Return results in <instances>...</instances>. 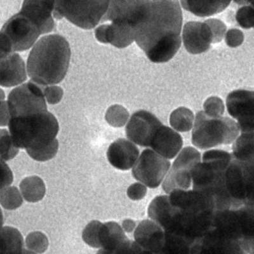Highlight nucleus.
Listing matches in <instances>:
<instances>
[{
	"label": "nucleus",
	"instance_id": "09e8293b",
	"mask_svg": "<svg viewBox=\"0 0 254 254\" xmlns=\"http://www.w3.org/2000/svg\"><path fill=\"white\" fill-rule=\"evenodd\" d=\"M96 254H113L112 252L107 250H104L103 249H100V250L97 252Z\"/></svg>",
	"mask_w": 254,
	"mask_h": 254
},
{
	"label": "nucleus",
	"instance_id": "de8ad7c7",
	"mask_svg": "<svg viewBox=\"0 0 254 254\" xmlns=\"http://www.w3.org/2000/svg\"><path fill=\"white\" fill-rule=\"evenodd\" d=\"M3 227V215L1 208H0V230Z\"/></svg>",
	"mask_w": 254,
	"mask_h": 254
},
{
	"label": "nucleus",
	"instance_id": "9b49d317",
	"mask_svg": "<svg viewBox=\"0 0 254 254\" xmlns=\"http://www.w3.org/2000/svg\"><path fill=\"white\" fill-rule=\"evenodd\" d=\"M6 102L10 117H26L48 111L44 92L31 81L13 88Z\"/></svg>",
	"mask_w": 254,
	"mask_h": 254
},
{
	"label": "nucleus",
	"instance_id": "2f4dec72",
	"mask_svg": "<svg viewBox=\"0 0 254 254\" xmlns=\"http://www.w3.org/2000/svg\"><path fill=\"white\" fill-rule=\"evenodd\" d=\"M19 152V149L13 144L9 131L0 128V157L7 162L14 158Z\"/></svg>",
	"mask_w": 254,
	"mask_h": 254
},
{
	"label": "nucleus",
	"instance_id": "a878e982",
	"mask_svg": "<svg viewBox=\"0 0 254 254\" xmlns=\"http://www.w3.org/2000/svg\"><path fill=\"white\" fill-rule=\"evenodd\" d=\"M22 198L29 203H37L44 198L46 187L44 181L36 176L27 177L19 185Z\"/></svg>",
	"mask_w": 254,
	"mask_h": 254
},
{
	"label": "nucleus",
	"instance_id": "4468645a",
	"mask_svg": "<svg viewBox=\"0 0 254 254\" xmlns=\"http://www.w3.org/2000/svg\"><path fill=\"white\" fill-rule=\"evenodd\" d=\"M226 106L229 114L237 120L242 133L254 131V91L237 90L231 92L227 97Z\"/></svg>",
	"mask_w": 254,
	"mask_h": 254
},
{
	"label": "nucleus",
	"instance_id": "4c0bfd02",
	"mask_svg": "<svg viewBox=\"0 0 254 254\" xmlns=\"http://www.w3.org/2000/svg\"><path fill=\"white\" fill-rule=\"evenodd\" d=\"M205 23L209 27L212 35V44H217L221 42L225 36L227 27L221 20L209 19L206 20Z\"/></svg>",
	"mask_w": 254,
	"mask_h": 254
},
{
	"label": "nucleus",
	"instance_id": "f257e3e1",
	"mask_svg": "<svg viewBox=\"0 0 254 254\" xmlns=\"http://www.w3.org/2000/svg\"><path fill=\"white\" fill-rule=\"evenodd\" d=\"M119 17L133 28L136 44L151 62H168L180 49L183 15L179 1H124Z\"/></svg>",
	"mask_w": 254,
	"mask_h": 254
},
{
	"label": "nucleus",
	"instance_id": "9d476101",
	"mask_svg": "<svg viewBox=\"0 0 254 254\" xmlns=\"http://www.w3.org/2000/svg\"><path fill=\"white\" fill-rule=\"evenodd\" d=\"M201 154L191 146L185 147L163 181L162 188L169 194L175 190H188L192 183V172L200 163Z\"/></svg>",
	"mask_w": 254,
	"mask_h": 254
},
{
	"label": "nucleus",
	"instance_id": "5701e85b",
	"mask_svg": "<svg viewBox=\"0 0 254 254\" xmlns=\"http://www.w3.org/2000/svg\"><path fill=\"white\" fill-rule=\"evenodd\" d=\"M127 239L126 233L117 222L110 221L102 224L99 235L101 249L113 251Z\"/></svg>",
	"mask_w": 254,
	"mask_h": 254
},
{
	"label": "nucleus",
	"instance_id": "f03ea898",
	"mask_svg": "<svg viewBox=\"0 0 254 254\" xmlns=\"http://www.w3.org/2000/svg\"><path fill=\"white\" fill-rule=\"evenodd\" d=\"M149 204V218L165 232L196 244L210 231L215 212L214 199L196 190H175Z\"/></svg>",
	"mask_w": 254,
	"mask_h": 254
},
{
	"label": "nucleus",
	"instance_id": "412c9836",
	"mask_svg": "<svg viewBox=\"0 0 254 254\" xmlns=\"http://www.w3.org/2000/svg\"><path fill=\"white\" fill-rule=\"evenodd\" d=\"M27 79L26 65L19 54L13 53L0 60V86L12 87Z\"/></svg>",
	"mask_w": 254,
	"mask_h": 254
},
{
	"label": "nucleus",
	"instance_id": "c756f323",
	"mask_svg": "<svg viewBox=\"0 0 254 254\" xmlns=\"http://www.w3.org/2000/svg\"><path fill=\"white\" fill-rule=\"evenodd\" d=\"M23 203V198L17 187H9L0 192V205L4 209H17Z\"/></svg>",
	"mask_w": 254,
	"mask_h": 254
},
{
	"label": "nucleus",
	"instance_id": "c85d7f7f",
	"mask_svg": "<svg viewBox=\"0 0 254 254\" xmlns=\"http://www.w3.org/2000/svg\"><path fill=\"white\" fill-rule=\"evenodd\" d=\"M194 121L193 113L190 109L180 107L172 111L170 124L175 130L187 132L191 130Z\"/></svg>",
	"mask_w": 254,
	"mask_h": 254
},
{
	"label": "nucleus",
	"instance_id": "7ed1b4c3",
	"mask_svg": "<svg viewBox=\"0 0 254 254\" xmlns=\"http://www.w3.org/2000/svg\"><path fill=\"white\" fill-rule=\"evenodd\" d=\"M70 58L71 49L64 37L57 34L43 36L29 54L27 73L36 85H56L66 75Z\"/></svg>",
	"mask_w": 254,
	"mask_h": 254
},
{
	"label": "nucleus",
	"instance_id": "6e6552de",
	"mask_svg": "<svg viewBox=\"0 0 254 254\" xmlns=\"http://www.w3.org/2000/svg\"><path fill=\"white\" fill-rule=\"evenodd\" d=\"M194 122L191 140L199 149L232 144L239 135V127L230 118H212L200 111L196 113Z\"/></svg>",
	"mask_w": 254,
	"mask_h": 254
},
{
	"label": "nucleus",
	"instance_id": "b1692460",
	"mask_svg": "<svg viewBox=\"0 0 254 254\" xmlns=\"http://www.w3.org/2000/svg\"><path fill=\"white\" fill-rule=\"evenodd\" d=\"M24 238L13 227L4 226L0 230V254H22Z\"/></svg>",
	"mask_w": 254,
	"mask_h": 254
},
{
	"label": "nucleus",
	"instance_id": "a18cd8bd",
	"mask_svg": "<svg viewBox=\"0 0 254 254\" xmlns=\"http://www.w3.org/2000/svg\"><path fill=\"white\" fill-rule=\"evenodd\" d=\"M10 119V114L7 102L2 101L0 103V127L7 126Z\"/></svg>",
	"mask_w": 254,
	"mask_h": 254
},
{
	"label": "nucleus",
	"instance_id": "8fccbe9b",
	"mask_svg": "<svg viewBox=\"0 0 254 254\" xmlns=\"http://www.w3.org/2000/svg\"><path fill=\"white\" fill-rule=\"evenodd\" d=\"M4 99H5V94H4L3 90L0 88V103L4 101Z\"/></svg>",
	"mask_w": 254,
	"mask_h": 254
},
{
	"label": "nucleus",
	"instance_id": "f8f14e48",
	"mask_svg": "<svg viewBox=\"0 0 254 254\" xmlns=\"http://www.w3.org/2000/svg\"><path fill=\"white\" fill-rule=\"evenodd\" d=\"M171 163L151 149H144L132 168V176L136 180L155 189L162 183Z\"/></svg>",
	"mask_w": 254,
	"mask_h": 254
},
{
	"label": "nucleus",
	"instance_id": "393cba45",
	"mask_svg": "<svg viewBox=\"0 0 254 254\" xmlns=\"http://www.w3.org/2000/svg\"><path fill=\"white\" fill-rule=\"evenodd\" d=\"M183 7L198 17L209 16L221 13L228 7L229 1H181Z\"/></svg>",
	"mask_w": 254,
	"mask_h": 254
},
{
	"label": "nucleus",
	"instance_id": "4be33fe9",
	"mask_svg": "<svg viewBox=\"0 0 254 254\" xmlns=\"http://www.w3.org/2000/svg\"><path fill=\"white\" fill-rule=\"evenodd\" d=\"M196 254H246L235 240L208 233L197 245Z\"/></svg>",
	"mask_w": 254,
	"mask_h": 254
},
{
	"label": "nucleus",
	"instance_id": "e433bc0d",
	"mask_svg": "<svg viewBox=\"0 0 254 254\" xmlns=\"http://www.w3.org/2000/svg\"><path fill=\"white\" fill-rule=\"evenodd\" d=\"M236 20L244 29L253 28L254 26V9L253 5L242 6L238 9Z\"/></svg>",
	"mask_w": 254,
	"mask_h": 254
},
{
	"label": "nucleus",
	"instance_id": "7c9ffc66",
	"mask_svg": "<svg viewBox=\"0 0 254 254\" xmlns=\"http://www.w3.org/2000/svg\"><path fill=\"white\" fill-rule=\"evenodd\" d=\"M130 117L128 111L123 106L114 104L106 111L105 119L110 126L115 128L126 126Z\"/></svg>",
	"mask_w": 254,
	"mask_h": 254
},
{
	"label": "nucleus",
	"instance_id": "473e14b6",
	"mask_svg": "<svg viewBox=\"0 0 254 254\" xmlns=\"http://www.w3.org/2000/svg\"><path fill=\"white\" fill-rule=\"evenodd\" d=\"M25 245L28 250L37 254H42L49 248V242L44 233L40 231H33L27 236Z\"/></svg>",
	"mask_w": 254,
	"mask_h": 254
},
{
	"label": "nucleus",
	"instance_id": "3c124183",
	"mask_svg": "<svg viewBox=\"0 0 254 254\" xmlns=\"http://www.w3.org/2000/svg\"><path fill=\"white\" fill-rule=\"evenodd\" d=\"M22 254H37L33 252L28 250L27 249H24L23 252H22Z\"/></svg>",
	"mask_w": 254,
	"mask_h": 254
},
{
	"label": "nucleus",
	"instance_id": "79ce46f5",
	"mask_svg": "<svg viewBox=\"0 0 254 254\" xmlns=\"http://www.w3.org/2000/svg\"><path fill=\"white\" fill-rule=\"evenodd\" d=\"M147 188L140 183H133L127 189V194L128 198L133 201H139L146 196Z\"/></svg>",
	"mask_w": 254,
	"mask_h": 254
},
{
	"label": "nucleus",
	"instance_id": "0eeeda50",
	"mask_svg": "<svg viewBox=\"0 0 254 254\" xmlns=\"http://www.w3.org/2000/svg\"><path fill=\"white\" fill-rule=\"evenodd\" d=\"M254 163L233 156L224 173V209L254 205Z\"/></svg>",
	"mask_w": 254,
	"mask_h": 254
},
{
	"label": "nucleus",
	"instance_id": "bb28decb",
	"mask_svg": "<svg viewBox=\"0 0 254 254\" xmlns=\"http://www.w3.org/2000/svg\"><path fill=\"white\" fill-rule=\"evenodd\" d=\"M254 131L242 133L233 143L232 155L236 160L254 162Z\"/></svg>",
	"mask_w": 254,
	"mask_h": 254
},
{
	"label": "nucleus",
	"instance_id": "f704fd0d",
	"mask_svg": "<svg viewBox=\"0 0 254 254\" xmlns=\"http://www.w3.org/2000/svg\"><path fill=\"white\" fill-rule=\"evenodd\" d=\"M102 222L94 220L86 226L82 233L83 242L94 249H101L99 242L100 230Z\"/></svg>",
	"mask_w": 254,
	"mask_h": 254
},
{
	"label": "nucleus",
	"instance_id": "c03bdc74",
	"mask_svg": "<svg viewBox=\"0 0 254 254\" xmlns=\"http://www.w3.org/2000/svg\"><path fill=\"white\" fill-rule=\"evenodd\" d=\"M95 36L98 42L102 44H107L110 42V24L101 25L95 29Z\"/></svg>",
	"mask_w": 254,
	"mask_h": 254
},
{
	"label": "nucleus",
	"instance_id": "49530a36",
	"mask_svg": "<svg viewBox=\"0 0 254 254\" xmlns=\"http://www.w3.org/2000/svg\"><path fill=\"white\" fill-rule=\"evenodd\" d=\"M122 228L125 233H130L135 230L136 223L134 221L130 219H125L122 224Z\"/></svg>",
	"mask_w": 254,
	"mask_h": 254
},
{
	"label": "nucleus",
	"instance_id": "2eb2a0df",
	"mask_svg": "<svg viewBox=\"0 0 254 254\" xmlns=\"http://www.w3.org/2000/svg\"><path fill=\"white\" fill-rule=\"evenodd\" d=\"M162 125L156 116L149 111H138L133 113L127 123L126 135L133 144L149 147L154 135Z\"/></svg>",
	"mask_w": 254,
	"mask_h": 254
},
{
	"label": "nucleus",
	"instance_id": "423d86ee",
	"mask_svg": "<svg viewBox=\"0 0 254 254\" xmlns=\"http://www.w3.org/2000/svg\"><path fill=\"white\" fill-rule=\"evenodd\" d=\"M254 205L215 210L208 233L240 243L246 254L254 253ZM207 233V234H208Z\"/></svg>",
	"mask_w": 254,
	"mask_h": 254
},
{
	"label": "nucleus",
	"instance_id": "58836bf2",
	"mask_svg": "<svg viewBox=\"0 0 254 254\" xmlns=\"http://www.w3.org/2000/svg\"><path fill=\"white\" fill-rule=\"evenodd\" d=\"M43 92L45 101L52 105L60 103L64 95L63 88L57 85L46 86Z\"/></svg>",
	"mask_w": 254,
	"mask_h": 254
},
{
	"label": "nucleus",
	"instance_id": "dca6fc26",
	"mask_svg": "<svg viewBox=\"0 0 254 254\" xmlns=\"http://www.w3.org/2000/svg\"><path fill=\"white\" fill-rule=\"evenodd\" d=\"M183 40L189 53L194 55L203 53L212 44V32L205 22H188L184 26Z\"/></svg>",
	"mask_w": 254,
	"mask_h": 254
},
{
	"label": "nucleus",
	"instance_id": "a19ab883",
	"mask_svg": "<svg viewBox=\"0 0 254 254\" xmlns=\"http://www.w3.org/2000/svg\"><path fill=\"white\" fill-rule=\"evenodd\" d=\"M243 32L238 29H231L226 32L225 42L228 47L236 48L240 46L244 41Z\"/></svg>",
	"mask_w": 254,
	"mask_h": 254
},
{
	"label": "nucleus",
	"instance_id": "72a5a7b5",
	"mask_svg": "<svg viewBox=\"0 0 254 254\" xmlns=\"http://www.w3.org/2000/svg\"><path fill=\"white\" fill-rule=\"evenodd\" d=\"M59 149V141L56 139L50 144L38 149H26L27 153L34 160L47 162L55 157Z\"/></svg>",
	"mask_w": 254,
	"mask_h": 254
},
{
	"label": "nucleus",
	"instance_id": "37998d69",
	"mask_svg": "<svg viewBox=\"0 0 254 254\" xmlns=\"http://www.w3.org/2000/svg\"><path fill=\"white\" fill-rule=\"evenodd\" d=\"M15 53L13 51L12 44L5 35L0 31V60L7 58Z\"/></svg>",
	"mask_w": 254,
	"mask_h": 254
},
{
	"label": "nucleus",
	"instance_id": "c9c22d12",
	"mask_svg": "<svg viewBox=\"0 0 254 254\" xmlns=\"http://www.w3.org/2000/svg\"><path fill=\"white\" fill-rule=\"evenodd\" d=\"M203 112L208 117L212 118L222 117L225 111V106L221 98L212 96L206 100L203 104Z\"/></svg>",
	"mask_w": 254,
	"mask_h": 254
},
{
	"label": "nucleus",
	"instance_id": "cd10ccee",
	"mask_svg": "<svg viewBox=\"0 0 254 254\" xmlns=\"http://www.w3.org/2000/svg\"><path fill=\"white\" fill-rule=\"evenodd\" d=\"M110 28V43L113 46L124 49L134 42L133 28L124 22H111Z\"/></svg>",
	"mask_w": 254,
	"mask_h": 254
},
{
	"label": "nucleus",
	"instance_id": "1a4fd4ad",
	"mask_svg": "<svg viewBox=\"0 0 254 254\" xmlns=\"http://www.w3.org/2000/svg\"><path fill=\"white\" fill-rule=\"evenodd\" d=\"M110 1H56L53 15L65 19L83 29L98 25L107 12Z\"/></svg>",
	"mask_w": 254,
	"mask_h": 254
},
{
	"label": "nucleus",
	"instance_id": "ea45409f",
	"mask_svg": "<svg viewBox=\"0 0 254 254\" xmlns=\"http://www.w3.org/2000/svg\"><path fill=\"white\" fill-rule=\"evenodd\" d=\"M13 181V172L5 161L0 157V192L10 187Z\"/></svg>",
	"mask_w": 254,
	"mask_h": 254
},
{
	"label": "nucleus",
	"instance_id": "6ab92c4d",
	"mask_svg": "<svg viewBox=\"0 0 254 254\" xmlns=\"http://www.w3.org/2000/svg\"><path fill=\"white\" fill-rule=\"evenodd\" d=\"M139 157V149L129 140H116L108 147L107 158L109 163L120 171H128L133 168Z\"/></svg>",
	"mask_w": 254,
	"mask_h": 254
},
{
	"label": "nucleus",
	"instance_id": "ddd939ff",
	"mask_svg": "<svg viewBox=\"0 0 254 254\" xmlns=\"http://www.w3.org/2000/svg\"><path fill=\"white\" fill-rule=\"evenodd\" d=\"M0 31L10 40L13 51L23 52L31 49L42 35L39 28L27 16L18 12L3 24Z\"/></svg>",
	"mask_w": 254,
	"mask_h": 254
},
{
	"label": "nucleus",
	"instance_id": "aec40b11",
	"mask_svg": "<svg viewBox=\"0 0 254 254\" xmlns=\"http://www.w3.org/2000/svg\"><path fill=\"white\" fill-rule=\"evenodd\" d=\"M183 145V138L179 133L162 125L156 131L149 147L163 158L171 160L178 155Z\"/></svg>",
	"mask_w": 254,
	"mask_h": 254
},
{
	"label": "nucleus",
	"instance_id": "20e7f679",
	"mask_svg": "<svg viewBox=\"0 0 254 254\" xmlns=\"http://www.w3.org/2000/svg\"><path fill=\"white\" fill-rule=\"evenodd\" d=\"M13 144L19 149H38L56 139L60 125L49 111L26 117H10L8 125Z\"/></svg>",
	"mask_w": 254,
	"mask_h": 254
},
{
	"label": "nucleus",
	"instance_id": "39448f33",
	"mask_svg": "<svg viewBox=\"0 0 254 254\" xmlns=\"http://www.w3.org/2000/svg\"><path fill=\"white\" fill-rule=\"evenodd\" d=\"M232 154L220 149L205 152L202 160L192 172V190L214 199L216 210H224V173Z\"/></svg>",
	"mask_w": 254,
	"mask_h": 254
},
{
	"label": "nucleus",
	"instance_id": "a211bd4d",
	"mask_svg": "<svg viewBox=\"0 0 254 254\" xmlns=\"http://www.w3.org/2000/svg\"><path fill=\"white\" fill-rule=\"evenodd\" d=\"M55 1H24L20 12L27 16L39 28L42 35L51 33L55 28L52 13Z\"/></svg>",
	"mask_w": 254,
	"mask_h": 254
},
{
	"label": "nucleus",
	"instance_id": "f3484780",
	"mask_svg": "<svg viewBox=\"0 0 254 254\" xmlns=\"http://www.w3.org/2000/svg\"><path fill=\"white\" fill-rule=\"evenodd\" d=\"M135 242L142 250L148 253H160L164 246L165 232L162 227L152 220L140 222L134 231Z\"/></svg>",
	"mask_w": 254,
	"mask_h": 254
}]
</instances>
